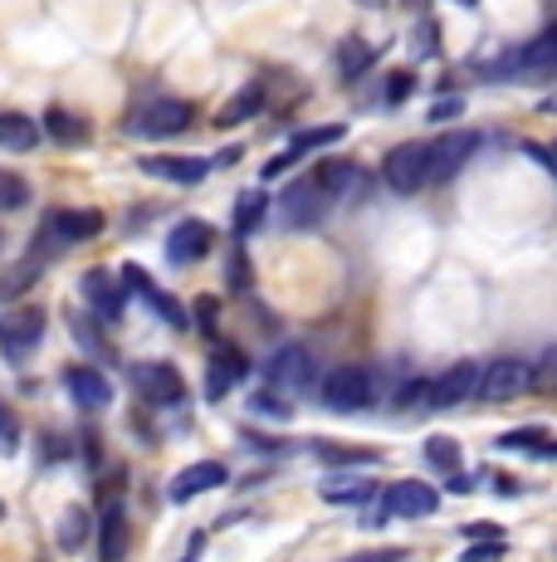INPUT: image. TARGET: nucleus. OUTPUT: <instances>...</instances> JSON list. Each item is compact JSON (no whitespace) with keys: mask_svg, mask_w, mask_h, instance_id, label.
Masks as SVG:
<instances>
[{"mask_svg":"<svg viewBox=\"0 0 557 562\" xmlns=\"http://www.w3.org/2000/svg\"><path fill=\"white\" fill-rule=\"evenodd\" d=\"M499 446L503 450H533V456H548V446H553V436L543 426H523V430H509V436H499Z\"/></svg>","mask_w":557,"mask_h":562,"instance_id":"obj_34","label":"nucleus"},{"mask_svg":"<svg viewBox=\"0 0 557 562\" xmlns=\"http://www.w3.org/2000/svg\"><path fill=\"white\" fill-rule=\"evenodd\" d=\"M15 436H20V430H15V420H10V411L0 406V446H5V450H15Z\"/></svg>","mask_w":557,"mask_h":562,"instance_id":"obj_47","label":"nucleus"},{"mask_svg":"<svg viewBox=\"0 0 557 562\" xmlns=\"http://www.w3.org/2000/svg\"><path fill=\"white\" fill-rule=\"evenodd\" d=\"M372 59H377V54H372V45H362L357 35H348V40L338 45V74H342L348 83H357L362 74L372 69Z\"/></svg>","mask_w":557,"mask_h":562,"instance_id":"obj_30","label":"nucleus"},{"mask_svg":"<svg viewBox=\"0 0 557 562\" xmlns=\"http://www.w3.org/2000/svg\"><path fill=\"white\" fill-rule=\"evenodd\" d=\"M382 177L396 196H416L421 187H431V143H401L391 147L382 161Z\"/></svg>","mask_w":557,"mask_h":562,"instance_id":"obj_2","label":"nucleus"},{"mask_svg":"<svg viewBox=\"0 0 557 562\" xmlns=\"http://www.w3.org/2000/svg\"><path fill=\"white\" fill-rule=\"evenodd\" d=\"M201 548H206V538H191V548H186V558H177V562H196V558H201Z\"/></svg>","mask_w":557,"mask_h":562,"instance_id":"obj_48","label":"nucleus"},{"mask_svg":"<svg viewBox=\"0 0 557 562\" xmlns=\"http://www.w3.org/2000/svg\"><path fill=\"white\" fill-rule=\"evenodd\" d=\"M45 133L55 137V143H64V147H83L93 127H89V117H79V113H69V108L55 103V108L45 113Z\"/></svg>","mask_w":557,"mask_h":562,"instance_id":"obj_24","label":"nucleus"},{"mask_svg":"<svg viewBox=\"0 0 557 562\" xmlns=\"http://www.w3.org/2000/svg\"><path fill=\"white\" fill-rule=\"evenodd\" d=\"M459 533H465L469 543H503V528L499 524H469V528H459Z\"/></svg>","mask_w":557,"mask_h":562,"instance_id":"obj_41","label":"nucleus"},{"mask_svg":"<svg viewBox=\"0 0 557 562\" xmlns=\"http://www.w3.org/2000/svg\"><path fill=\"white\" fill-rule=\"evenodd\" d=\"M328 205H333V196H328V191L308 177V181H294V187L284 191L278 211H284V225H294V231H304V225H308V231H314V225H323Z\"/></svg>","mask_w":557,"mask_h":562,"instance_id":"obj_8","label":"nucleus"},{"mask_svg":"<svg viewBox=\"0 0 557 562\" xmlns=\"http://www.w3.org/2000/svg\"><path fill=\"white\" fill-rule=\"evenodd\" d=\"M211 245H216V231H211L206 221H181L177 231L167 235V259L171 265H201V259L211 255Z\"/></svg>","mask_w":557,"mask_h":562,"instance_id":"obj_13","label":"nucleus"},{"mask_svg":"<svg viewBox=\"0 0 557 562\" xmlns=\"http://www.w3.org/2000/svg\"><path fill=\"white\" fill-rule=\"evenodd\" d=\"M245 440H250L254 450H270V456H284V440H274V436H260V430H245Z\"/></svg>","mask_w":557,"mask_h":562,"instance_id":"obj_44","label":"nucleus"},{"mask_svg":"<svg viewBox=\"0 0 557 562\" xmlns=\"http://www.w3.org/2000/svg\"><path fill=\"white\" fill-rule=\"evenodd\" d=\"M225 284H230V289H250V255H245V250H235V255H230Z\"/></svg>","mask_w":557,"mask_h":562,"instance_id":"obj_39","label":"nucleus"},{"mask_svg":"<svg viewBox=\"0 0 557 562\" xmlns=\"http://www.w3.org/2000/svg\"><path fill=\"white\" fill-rule=\"evenodd\" d=\"M523 392H533V362L523 358H499L479 376V402H519Z\"/></svg>","mask_w":557,"mask_h":562,"instance_id":"obj_6","label":"nucleus"},{"mask_svg":"<svg viewBox=\"0 0 557 562\" xmlns=\"http://www.w3.org/2000/svg\"><path fill=\"white\" fill-rule=\"evenodd\" d=\"M459 5H479V0H459Z\"/></svg>","mask_w":557,"mask_h":562,"instance_id":"obj_50","label":"nucleus"},{"mask_svg":"<svg viewBox=\"0 0 557 562\" xmlns=\"http://www.w3.org/2000/svg\"><path fill=\"white\" fill-rule=\"evenodd\" d=\"M123 284H127V289H133V294H143V299H147V308H157V313H162V318L171 323V328H186V323H191V313H186V308H181V304H177V299H171V294H167V289H157V279H152V274H147V269L127 265V269H123Z\"/></svg>","mask_w":557,"mask_h":562,"instance_id":"obj_18","label":"nucleus"},{"mask_svg":"<svg viewBox=\"0 0 557 562\" xmlns=\"http://www.w3.org/2000/svg\"><path fill=\"white\" fill-rule=\"evenodd\" d=\"M479 147V133H445L431 143V187H445L459 167L469 161V153Z\"/></svg>","mask_w":557,"mask_h":562,"instance_id":"obj_12","label":"nucleus"},{"mask_svg":"<svg viewBox=\"0 0 557 562\" xmlns=\"http://www.w3.org/2000/svg\"><path fill=\"white\" fill-rule=\"evenodd\" d=\"M79 294L89 299V313L103 323H117L127 313V284L123 274H109V269H89V274L79 279Z\"/></svg>","mask_w":557,"mask_h":562,"instance_id":"obj_7","label":"nucleus"},{"mask_svg":"<svg viewBox=\"0 0 557 562\" xmlns=\"http://www.w3.org/2000/svg\"><path fill=\"white\" fill-rule=\"evenodd\" d=\"M503 558V543H469L465 548V562H495Z\"/></svg>","mask_w":557,"mask_h":562,"instance_id":"obj_43","label":"nucleus"},{"mask_svg":"<svg viewBox=\"0 0 557 562\" xmlns=\"http://www.w3.org/2000/svg\"><path fill=\"white\" fill-rule=\"evenodd\" d=\"M459 113H465V103H459L455 93H445V99H435V108H431V117H435V123H450V117H459Z\"/></svg>","mask_w":557,"mask_h":562,"instance_id":"obj_42","label":"nucleus"},{"mask_svg":"<svg viewBox=\"0 0 557 562\" xmlns=\"http://www.w3.org/2000/svg\"><path fill=\"white\" fill-rule=\"evenodd\" d=\"M479 376H485L479 362L445 367L441 376H431V406H459V402H469V396H479Z\"/></svg>","mask_w":557,"mask_h":562,"instance_id":"obj_10","label":"nucleus"},{"mask_svg":"<svg viewBox=\"0 0 557 562\" xmlns=\"http://www.w3.org/2000/svg\"><path fill=\"white\" fill-rule=\"evenodd\" d=\"M264 221H270V196H264V191H245V196L235 201V235L264 231Z\"/></svg>","mask_w":557,"mask_h":562,"instance_id":"obj_29","label":"nucleus"},{"mask_svg":"<svg viewBox=\"0 0 557 562\" xmlns=\"http://www.w3.org/2000/svg\"><path fill=\"white\" fill-rule=\"evenodd\" d=\"M59 376H64V392H69L83 411H99V406L113 402V382L99 372V367H64Z\"/></svg>","mask_w":557,"mask_h":562,"instance_id":"obj_17","label":"nucleus"},{"mask_svg":"<svg viewBox=\"0 0 557 562\" xmlns=\"http://www.w3.org/2000/svg\"><path fill=\"white\" fill-rule=\"evenodd\" d=\"M406 93H411V74H391V83H387V103L396 108L406 99Z\"/></svg>","mask_w":557,"mask_h":562,"instance_id":"obj_45","label":"nucleus"},{"mask_svg":"<svg viewBox=\"0 0 557 562\" xmlns=\"http://www.w3.org/2000/svg\"><path fill=\"white\" fill-rule=\"evenodd\" d=\"M45 137V123H35L30 113H0V147L5 153H30Z\"/></svg>","mask_w":557,"mask_h":562,"instance_id":"obj_22","label":"nucleus"},{"mask_svg":"<svg viewBox=\"0 0 557 562\" xmlns=\"http://www.w3.org/2000/svg\"><path fill=\"white\" fill-rule=\"evenodd\" d=\"M328 143H342V123H318V127H304V133H294L288 137V153H278L270 167H264V177H278V171H288L298 157H308V153H318V147H328Z\"/></svg>","mask_w":557,"mask_h":562,"instance_id":"obj_19","label":"nucleus"},{"mask_svg":"<svg viewBox=\"0 0 557 562\" xmlns=\"http://www.w3.org/2000/svg\"><path fill=\"white\" fill-rule=\"evenodd\" d=\"M250 376V362H245V352L240 348H225V352H216L211 358V367H206V396L211 402H220V396H230L235 386Z\"/></svg>","mask_w":557,"mask_h":562,"instance_id":"obj_21","label":"nucleus"},{"mask_svg":"<svg viewBox=\"0 0 557 562\" xmlns=\"http://www.w3.org/2000/svg\"><path fill=\"white\" fill-rule=\"evenodd\" d=\"M196 323L206 333H216V299H201V304H196Z\"/></svg>","mask_w":557,"mask_h":562,"instance_id":"obj_46","label":"nucleus"},{"mask_svg":"<svg viewBox=\"0 0 557 562\" xmlns=\"http://www.w3.org/2000/svg\"><path fill=\"white\" fill-rule=\"evenodd\" d=\"M0 518H5V504H0Z\"/></svg>","mask_w":557,"mask_h":562,"instance_id":"obj_51","label":"nucleus"},{"mask_svg":"<svg viewBox=\"0 0 557 562\" xmlns=\"http://www.w3.org/2000/svg\"><path fill=\"white\" fill-rule=\"evenodd\" d=\"M89 533H93V518H89V509H64L59 514V528H55V543L64 548V553H79L83 543H89Z\"/></svg>","mask_w":557,"mask_h":562,"instance_id":"obj_28","label":"nucleus"},{"mask_svg":"<svg viewBox=\"0 0 557 562\" xmlns=\"http://www.w3.org/2000/svg\"><path fill=\"white\" fill-rule=\"evenodd\" d=\"M342 562H406V548H362V553H352Z\"/></svg>","mask_w":557,"mask_h":562,"instance_id":"obj_40","label":"nucleus"},{"mask_svg":"<svg viewBox=\"0 0 557 562\" xmlns=\"http://www.w3.org/2000/svg\"><path fill=\"white\" fill-rule=\"evenodd\" d=\"M39 269H45V265H39V259H25V265L5 269V274H0V304H10V299H20V294H25V289L39 279Z\"/></svg>","mask_w":557,"mask_h":562,"instance_id":"obj_32","label":"nucleus"},{"mask_svg":"<svg viewBox=\"0 0 557 562\" xmlns=\"http://www.w3.org/2000/svg\"><path fill=\"white\" fill-rule=\"evenodd\" d=\"M533 392H557V342L533 362Z\"/></svg>","mask_w":557,"mask_h":562,"instance_id":"obj_38","label":"nucleus"},{"mask_svg":"<svg viewBox=\"0 0 557 562\" xmlns=\"http://www.w3.org/2000/svg\"><path fill=\"white\" fill-rule=\"evenodd\" d=\"M99 231H103V211H49L45 221H39L35 240H30V259H39V265H45L49 255L93 240Z\"/></svg>","mask_w":557,"mask_h":562,"instance_id":"obj_1","label":"nucleus"},{"mask_svg":"<svg viewBox=\"0 0 557 562\" xmlns=\"http://www.w3.org/2000/svg\"><path fill=\"white\" fill-rule=\"evenodd\" d=\"M519 69L523 74H557V30H543L538 40L519 49Z\"/></svg>","mask_w":557,"mask_h":562,"instance_id":"obj_26","label":"nucleus"},{"mask_svg":"<svg viewBox=\"0 0 557 562\" xmlns=\"http://www.w3.org/2000/svg\"><path fill=\"white\" fill-rule=\"evenodd\" d=\"M137 171L152 181H171V187H201L211 171L206 157H143L137 161Z\"/></svg>","mask_w":557,"mask_h":562,"instance_id":"obj_14","label":"nucleus"},{"mask_svg":"<svg viewBox=\"0 0 557 562\" xmlns=\"http://www.w3.org/2000/svg\"><path fill=\"white\" fill-rule=\"evenodd\" d=\"M323 402L328 411H367L377 402V376L367 367H338L323 376Z\"/></svg>","mask_w":557,"mask_h":562,"instance_id":"obj_5","label":"nucleus"},{"mask_svg":"<svg viewBox=\"0 0 557 562\" xmlns=\"http://www.w3.org/2000/svg\"><path fill=\"white\" fill-rule=\"evenodd\" d=\"M250 416H264V420H288V402L284 392H274V386H264V392L250 396Z\"/></svg>","mask_w":557,"mask_h":562,"instance_id":"obj_36","label":"nucleus"},{"mask_svg":"<svg viewBox=\"0 0 557 562\" xmlns=\"http://www.w3.org/2000/svg\"><path fill=\"white\" fill-rule=\"evenodd\" d=\"M314 376L318 367L308 358L298 342H284V348L270 352V362H264V386H274V392L284 396H298V392H314Z\"/></svg>","mask_w":557,"mask_h":562,"instance_id":"obj_3","label":"nucleus"},{"mask_svg":"<svg viewBox=\"0 0 557 562\" xmlns=\"http://www.w3.org/2000/svg\"><path fill=\"white\" fill-rule=\"evenodd\" d=\"M127 543H133V533H127V509H123V499H109V494H103L99 558H103V562H123V558H127Z\"/></svg>","mask_w":557,"mask_h":562,"instance_id":"obj_20","label":"nucleus"},{"mask_svg":"<svg viewBox=\"0 0 557 562\" xmlns=\"http://www.w3.org/2000/svg\"><path fill=\"white\" fill-rule=\"evenodd\" d=\"M225 480H230V470H225L220 460H201V464H191V470H181L177 480L167 484V499H171V504H191V499H196V494L220 490Z\"/></svg>","mask_w":557,"mask_h":562,"instance_id":"obj_16","label":"nucleus"},{"mask_svg":"<svg viewBox=\"0 0 557 562\" xmlns=\"http://www.w3.org/2000/svg\"><path fill=\"white\" fill-rule=\"evenodd\" d=\"M191 103H181V99H157V103H147L143 113H137V137H171V133H181V127L191 123Z\"/></svg>","mask_w":557,"mask_h":562,"instance_id":"obj_15","label":"nucleus"},{"mask_svg":"<svg viewBox=\"0 0 557 562\" xmlns=\"http://www.w3.org/2000/svg\"><path fill=\"white\" fill-rule=\"evenodd\" d=\"M314 450H318V460H328V464H377L382 460L377 450H367V446H333V440H314Z\"/></svg>","mask_w":557,"mask_h":562,"instance_id":"obj_33","label":"nucleus"},{"mask_svg":"<svg viewBox=\"0 0 557 562\" xmlns=\"http://www.w3.org/2000/svg\"><path fill=\"white\" fill-rule=\"evenodd\" d=\"M367 5H382V0H367Z\"/></svg>","mask_w":557,"mask_h":562,"instance_id":"obj_52","label":"nucleus"},{"mask_svg":"<svg viewBox=\"0 0 557 562\" xmlns=\"http://www.w3.org/2000/svg\"><path fill=\"white\" fill-rule=\"evenodd\" d=\"M533 157H543V161H548V167H553V177H557V143L548 147V153H538V147H533Z\"/></svg>","mask_w":557,"mask_h":562,"instance_id":"obj_49","label":"nucleus"},{"mask_svg":"<svg viewBox=\"0 0 557 562\" xmlns=\"http://www.w3.org/2000/svg\"><path fill=\"white\" fill-rule=\"evenodd\" d=\"M318 494L328 504H372V494H382V490L372 480H357V474H328Z\"/></svg>","mask_w":557,"mask_h":562,"instance_id":"obj_25","label":"nucleus"},{"mask_svg":"<svg viewBox=\"0 0 557 562\" xmlns=\"http://www.w3.org/2000/svg\"><path fill=\"white\" fill-rule=\"evenodd\" d=\"M0 245H5V235H0Z\"/></svg>","mask_w":557,"mask_h":562,"instance_id":"obj_53","label":"nucleus"},{"mask_svg":"<svg viewBox=\"0 0 557 562\" xmlns=\"http://www.w3.org/2000/svg\"><path fill=\"white\" fill-rule=\"evenodd\" d=\"M382 504H387V514H401V518H431L441 509V490L425 480H396Z\"/></svg>","mask_w":557,"mask_h":562,"instance_id":"obj_11","label":"nucleus"},{"mask_svg":"<svg viewBox=\"0 0 557 562\" xmlns=\"http://www.w3.org/2000/svg\"><path fill=\"white\" fill-rule=\"evenodd\" d=\"M39 338H45V308L20 304V308L0 313V352H5L10 362H25L30 352L39 348Z\"/></svg>","mask_w":557,"mask_h":562,"instance_id":"obj_4","label":"nucleus"},{"mask_svg":"<svg viewBox=\"0 0 557 562\" xmlns=\"http://www.w3.org/2000/svg\"><path fill=\"white\" fill-rule=\"evenodd\" d=\"M264 103H270V99H264V83H245V89L216 113V123L220 127H240V123H250V117H260Z\"/></svg>","mask_w":557,"mask_h":562,"instance_id":"obj_23","label":"nucleus"},{"mask_svg":"<svg viewBox=\"0 0 557 562\" xmlns=\"http://www.w3.org/2000/svg\"><path fill=\"white\" fill-rule=\"evenodd\" d=\"M133 386H137V396L152 406H177L181 396H186V382H181V372L171 362H137Z\"/></svg>","mask_w":557,"mask_h":562,"instance_id":"obj_9","label":"nucleus"},{"mask_svg":"<svg viewBox=\"0 0 557 562\" xmlns=\"http://www.w3.org/2000/svg\"><path fill=\"white\" fill-rule=\"evenodd\" d=\"M69 333H73V342H79L89 358H113V348L103 342L99 318H93V313H69Z\"/></svg>","mask_w":557,"mask_h":562,"instance_id":"obj_31","label":"nucleus"},{"mask_svg":"<svg viewBox=\"0 0 557 562\" xmlns=\"http://www.w3.org/2000/svg\"><path fill=\"white\" fill-rule=\"evenodd\" d=\"M25 201H30V187L15 177V171L0 167V211H20Z\"/></svg>","mask_w":557,"mask_h":562,"instance_id":"obj_37","label":"nucleus"},{"mask_svg":"<svg viewBox=\"0 0 557 562\" xmlns=\"http://www.w3.org/2000/svg\"><path fill=\"white\" fill-rule=\"evenodd\" d=\"M357 177H362V171L352 167V161H338V157H333V161H323V167L314 171V181H318V187H323L333 201L352 196V191H357Z\"/></svg>","mask_w":557,"mask_h":562,"instance_id":"obj_27","label":"nucleus"},{"mask_svg":"<svg viewBox=\"0 0 557 562\" xmlns=\"http://www.w3.org/2000/svg\"><path fill=\"white\" fill-rule=\"evenodd\" d=\"M459 440H450V436H431L425 440V460L435 464V470H445V474H459Z\"/></svg>","mask_w":557,"mask_h":562,"instance_id":"obj_35","label":"nucleus"}]
</instances>
